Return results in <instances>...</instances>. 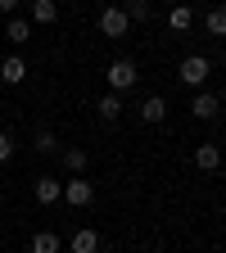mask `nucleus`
Returning a JSON list of instances; mask_svg holds the SVG:
<instances>
[{
    "label": "nucleus",
    "instance_id": "obj_1",
    "mask_svg": "<svg viewBox=\"0 0 226 253\" xmlns=\"http://www.w3.org/2000/svg\"><path fill=\"white\" fill-rule=\"evenodd\" d=\"M177 77H181L185 86H195V90H199V86L213 77V59H204V54H185V59L177 63Z\"/></svg>",
    "mask_w": 226,
    "mask_h": 253
},
{
    "label": "nucleus",
    "instance_id": "obj_2",
    "mask_svg": "<svg viewBox=\"0 0 226 253\" xmlns=\"http://www.w3.org/2000/svg\"><path fill=\"white\" fill-rule=\"evenodd\" d=\"M136 82H140V68H136L132 59H113V63H109V90H113V95L132 90Z\"/></svg>",
    "mask_w": 226,
    "mask_h": 253
},
{
    "label": "nucleus",
    "instance_id": "obj_3",
    "mask_svg": "<svg viewBox=\"0 0 226 253\" xmlns=\"http://www.w3.org/2000/svg\"><path fill=\"white\" fill-rule=\"evenodd\" d=\"M127 27H132V23H127L122 5H109V9L100 14V32H104L109 41H122V37H127Z\"/></svg>",
    "mask_w": 226,
    "mask_h": 253
},
{
    "label": "nucleus",
    "instance_id": "obj_4",
    "mask_svg": "<svg viewBox=\"0 0 226 253\" xmlns=\"http://www.w3.org/2000/svg\"><path fill=\"white\" fill-rule=\"evenodd\" d=\"M59 199H68L73 208H86L90 199H95V185L86 181V176H73V181H63V195Z\"/></svg>",
    "mask_w": 226,
    "mask_h": 253
},
{
    "label": "nucleus",
    "instance_id": "obj_5",
    "mask_svg": "<svg viewBox=\"0 0 226 253\" xmlns=\"http://www.w3.org/2000/svg\"><path fill=\"white\" fill-rule=\"evenodd\" d=\"M217 109H222V100L213 90H195V100H190V113H195L199 122H213L217 118Z\"/></svg>",
    "mask_w": 226,
    "mask_h": 253
},
{
    "label": "nucleus",
    "instance_id": "obj_6",
    "mask_svg": "<svg viewBox=\"0 0 226 253\" xmlns=\"http://www.w3.org/2000/svg\"><path fill=\"white\" fill-rule=\"evenodd\" d=\"M32 195H37V204H59V195H63V181H54V176H37V185H32Z\"/></svg>",
    "mask_w": 226,
    "mask_h": 253
},
{
    "label": "nucleus",
    "instance_id": "obj_7",
    "mask_svg": "<svg viewBox=\"0 0 226 253\" xmlns=\"http://www.w3.org/2000/svg\"><path fill=\"white\" fill-rule=\"evenodd\" d=\"M23 77H27V59H23V54H9L5 63H0V82H9V86H18Z\"/></svg>",
    "mask_w": 226,
    "mask_h": 253
},
{
    "label": "nucleus",
    "instance_id": "obj_8",
    "mask_svg": "<svg viewBox=\"0 0 226 253\" xmlns=\"http://www.w3.org/2000/svg\"><path fill=\"white\" fill-rule=\"evenodd\" d=\"M195 168H199V172H217V168H222V149H217V145H199V149H195Z\"/></svg>",
    "mask_w": 226,
    "mask_h": 253
},
{
    "label": "nucleus",
    "instance_id": "obj_9",
    "mask_svg": "<svg viewBox=\"0 0 226 253\" xmlns=\"http://www.w3.org/2000/svg\"><path fill=\"white\" fill-rule=\"evenodd\" d=\"M68 249L73 253H100V235H95V231H73V240H68Z\"/></svg>",
    "mask_w": 226,
    "mask_h": 253
},
{
    "label": "nucleus",
    "instance_id": "obj_10",
    "mask_svg": "<svg viewBox=\"0 0 226 253\" xmlns=\"http://www.w3.org/2000/svg\"><path fill=\"white\" fill-rule=\"evenodd\" d=\"M5 37H9V41H14V45H27V41H32V23H27V18H18V14H14V18H9V23H5Z\"/></svg>",
    "mask_w": 226,
    "mask_h": 253
},
{
    "label": "nucleus",
    "instance_id": "obj_11",
    "mask_svg": "<svg viewBox=\"0 0 226 253\" xmlns=\"http://www.w3.org/2000/svg\"><path fill=\"white\" fill-rule=\"evenodd\" d=\"M140 118L145 122H163L168 118V100H163V95H149V100L140 104Z\"/></svg>",
    "mask_w": 226,
    "mask_h": 253
},
{
    "label": "nucleus",
    "instance_id": "obj_12",
    "mask_svg": "<svg viewBox=\"0 0 226 253\" xmlns=\"http://www.w3.org/2000/svg\"><path fill=\"white\" fill-rule=\"evenodd\" d=\"M59 249H63V240L54 231H37L32 235V253H59Z\"/></svg>",
    "mask_w": 226,
    "mask_h": 253
},
{
    "label": "nucleus",
    "instance_id": "obj_13",
    "mask_svg": "<svg viewBox=\"0 0 226 253\" xmlns=\"http://www.w3.org/2000/svg\"><path fill=\"white\" fill-rule=\"evenodd\" d=\"M59 154H63V168H68L73 176H82L86 163H90V154H86V149H59Z\"/></svg>",
    "mask_w": 226,
    "mask_h": 253
},
{
    "label": "nucleus",
    "instance_id": "obj_14",
    "mask_svg": "<svg viewBox=\"0 0 226 253\" xmlns=\"http://www.w3.org/2000/svg\"><path fill=\"white\" fill-rule=\"evenodd\" d=\"M190 23H195V9H190V5H177V9L168 14V27H172V32H190Z\"/></svg>",
    "mask_w": 226,
    "mask_h": 253
},
{
    "label": "nucleus",
    "instance_id": "obj_15",
    "mask_svg": "<svg viewBox=\"0 0 226 253\" xmlns=\"http://www.w3.org/2000/svg\"><path fill=\"white\" fill-rule=\"evenodd\" d=\"M54 18H59L54 0H32V23H54Z\"/></svg>",
    "mask_w": 226,
    "mask_h": 253
},
{
    "label": "nucleus",
    "instance_id": "obj_16",
    "mask_svg": "<svg viewBox=\"0 0 226 253\" xmlns=\"http://www.w3.org/2000/svg\"><path fill=\"white\" fill-rule=\"evenodd\" d=\"M95 113H100L104 122H113V118L122 113V95H113V90H109V95H104V100H100V104H95Z\"/></svg>",
    "mask_w": 226,
    "mask_h": 253
},
{
    "label": "nucleus",
    "instance_id": "obj_17",
    "mask_svg": "<svg viewBox=\"0 0 226 253\" xmlns=\"http://www.w3.org/2000/svg\"><path fill=\"white\" fill-rule=\"evenodd\" d=\"M204 27H208V37H226V14H222V9H208Z\"/></svg>",
    "mask_w": 226,
    "mask_h": 253
},
{
    "label": "nucleus",
    "instance_id": "obj_18",
    "mask_svg": "<svg viewBox=\"0 0 226 253\" xmlns=\"http://www.w3.org/2000/svg\"><path fill=\"white\" fill-rule=\"evenodd\" d=\"M122 14H127V23H145V18H149V0H132Z\"/></svg>",
    "mask_w": 226,
    "mask_h": 253
},
{
    "label": "nucleus",
    "instance_id": "obj_19",
    "mask_svg": "<svg viewBox=\"0 0 226 253\" xmlns=\"http://www.w3.org/2000/svg\"><path fill=\"white\" fill-rule=\"evenodd\" d=\"M32 149H37V154H54V149H59V140H54L50 131H37V145H32Z\"/></svg>",
    "mask_w": 226,
    "mask_h": 253
},
{
    "label": "nucleus",
    "instance_id": "obj_20",
    "mask_svg": "<svg viewBox=\"0 0 226 253\" xmlns=\"http://www.w3.org/2000/svg\"><path fill=\"white\" fill-rule=\"evenodd\" d=\"M14 158V140H9V131H0V163H9Z\"/></svg>",
    "mask_w": 226,
    "mask_h": 253
},
{
    "label": "nucleus",
    "instance_id": "obj_21",
    "mask_svg": "<svg viewBox=\"0 0 226 253\" xmlns=\"http://www.w3.org/2000/svg\"><path fill=\"white\" fill-rule=\"evenodd\" d=\"M18 5H23V0H0V14H9V18H14V14H18Z\"/></svg>",
    "mask_w": 226,
    "mask_h": 253
}]
</instances>
